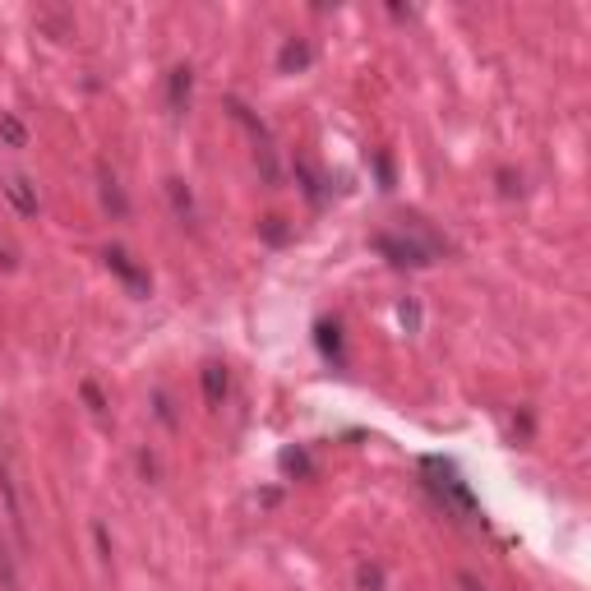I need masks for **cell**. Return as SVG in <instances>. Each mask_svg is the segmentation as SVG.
Returning <instances> with one entry per match:
<instances>
[{"instance_id": "obj_1", "label": "cell", "mask_w": 591, "mask_h": 591, "mask_svg": "<svg viewBox=\"0 0 591 591\" xmlns=\"http://www.w3.org/2000/svg\"><path fill=\"white\" fill-rule=\"evenodd\" d=\"M425 476H430L425 485H430V490L444 499V508H453V513H458V518H467V522L481 518V504H476V495H471V485L458 476V467H448V462L430 458V462H425Z\"/></svg>"}, {"instance_id": "obj_2", "label": "cell", "mask_w": 591, "mask_h": 591, "mask_svg": "<svg viewBox=\"0 0 591 591\" xmlns=\"http://www.w3.org/2000/svg\"><path fill=\"white\" fill-rule=\"evenodd\" d=\"M379 250L393 254V264H435L439 241H411V236H379Z\"/></svg>"}, {"instance_id": "obj_3", "label": "cell", "mask_w": 591, "mask_h": 591, "mask_svg": "<svg viewBox=\"0 0 591 591\" xmlns=\"http://www.w3.org/2000/svg\"><path fill=\"white\" fill-rule=\"evenodd\" d=\"M102 259H107V268L134 291V296H148V273H139V268L130 264V254H125V250H107Z\"/></svg>"}, {"instance_id": "obj_4", "label": "cell", "mask_w": 591, "mask_h": 591, "mask_svg": "<svg viewBox=\"0 0 591 591\" xmlns=\"http://www.w3.org/2000/svg\"><path fill=\"white\" fill-rule=\"evenodd\" d=\"M222 398H227V365H204V402L208 407H222Z\"/></svg>"}, {"instance_id": "obj_5", "label": "cell", "mask_w": 591, "mask_h": 591, "mask_svg": "<svg viewBox=\"0 0 591 591\" xmlns=\"http://www.w3.org/2000/svg\"><path fill=\"white\" fill-rule=\"evenodd\" d=\"M97 181H102V204L116 208V213H125V194H121V185H116V176L102 167V171H97Z\"/></svg>"}, {"instance_id": "obj_6", "label": "cell", "mask_w": 591, "mask_h": 591, "mask_svg": "<svg viewBox=\"0 0 591 591\" xmlns=\"http://www.w3.org/2000/svg\"><path fill=\"white\" fill-rule=\"evenodd\" d=\"M5 190H10V199H14L19 208H24V213H37V199L28 194V181H24V176H14V181L5 185Z\"/></svg>"}, {"instance_id": "obj_7", "label": "cell", "mask_w": 591, "mask_h": 591, "mask_svg": "<svg viewBox=\"0 0 591 591\" xmlns=\"http://www.w3.org/2000/svg\"><path fill=\"white\" fill-rule=\"evenodd\" d=\"M0 134H5L14 148H24V125L14 121V116H5V111H0Z\"/></svg>"}, {"instance_id": "obj_8", "label": "cell", "mask_w": 591, "mask_h": 591, "mask_svg": "<svg viewBox=\"0 0 591 591\" xmlns=\"http://www.w3.org/2000/svg\"><path fill=\"white\" fill-rule=\"evenodd\" d=\"M291 61H296V65H305V61H310V51H305V47H296V42H291V47L282 51V70H291Z\"/></svg>"}]
</instances>
